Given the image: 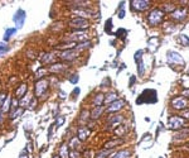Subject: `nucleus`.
I'll return each mask as SVG.
<instances>
[{"mask_svg":"<svg viewBox=\"0 0 189 158\" xmlns=\"http://www.w3.org/2000/svg\"><path fill=\"white\" fill-rule=\"evenodd\" d=\"M157 96V91L155 90H145L143 91V94L140 95V96L136 99V104H143V103H149V104H154L158 101V98Z\"/></svg>","mask_w":189,"mask_h":158,"instance_id":"1","label":"nucleus"},{"mask_svg":"<svg viewBox=\"0 0 189 158\" xmlns=\"http://www.w3.org/2000/svg\"><path fill=\"white\" fill-rule=\"evenodd\" d=\"M163 17H164L163 10H159V9H154V10H151L150 14H149L148 22H149L150 25H157V24H159V23L163 20Z\"/></svg>","mask_w":189,"mask_h":158,"instance_id":"2","label":"nucleus"},{"mask_svg":"<svg viewBox=\"0 0 189 158\" xmlns=\"http://www.w3.org/2000/svg\"><path fill=\"white\" fill-rule=\"evenodd\" d=\"M184 123H185V120L180 116H177V115L170 116L168 119V125L170 129H180L184 125Z\"/></svg>","mask_w":189,"mask_h":158,"instance_id":"3","label":"nucleus"},{"mask_svg":"<svg viewBox=\"0 0 189 158\" xmlns=\"http://www.w3.org/2000/svg\"><path fill=\"white\" fill-rule=\"evenodd\" d=\"M69 25L72 28H77V29H86L88 27V20L84 18H73L69 22Z\"/></svg>","mask_w":189,"mask_h":158,"instance_id":"4","label":"nucleus"},{"mask_svg":"<svg viewBox=\"0 0 189 158\" xmlns=\"http://www.w3.org/2000/svg\"><path fill=\"white\" fill-rule=\"evenodd\" d=\"M47 89H48V80H45V79L39 80L35 84V96L37 98L42 96L47 91Z\"/></svg>","mask_w":189,"mask_h":158,"instance_id":"5","label":"nucleus"},{"mask_svg":"<svg viewBox=\"0 0 189 158\" xmlns=\"http://www.w3.org/2000/svg\"><path fill=\"white\" fill-rule=\"evenodd\" d=\"M172 106L175 108V109L182 110V109L188 108V106H189V103H188L187 99H184V98H182V96H177V98H174V99L172 100Z\"/></svg>","mask_w":189,"mask_h":158,"instance_id":"6","label":"nucleus"},{"mask_svg":"<svg viewBox=\"0 0 189 158\" xmlns=\"http://www.w3.org/2000/svg\"><path fill=\"white\" fill-rule=\"evenodd\" d=\"M168 62L169 63H177V65H184V60L178 52L169 51L168 52Z\"/></svg>","mask_w":189,"mask_h":158,"instance_id":"7","label":"nucleus"},{"mask_svg":"<svg viewBox=\"0 0 189 158\" xmlns=\"http://www.w3.org/2000/svg\"><path fill=\"white\" fill-rule=\"evenodd\" d=\"M135 61L138 63V72L139 76H143L145 72V68H144V62H143V51H138L135 53Z\"/></svg>","mask_w":189,"mask_h":158,"instance_id":"8","label":"nucleus"},{"mask_svg":"<svg viewBox=\"0 0 189 158\" xmlns=\"http://www.w3.org/2000/svg\"><path fill=\"white\" fill-rule=\"evenodd\" d=\"M14 22H15L17 24V28H22L23 24H24V20H25V12L24 10H18L15 13V15H14Z\"/></svg>","mask_w":189,"mask_h":158,"instance_id":"9","label":"nucleus"},{"mask_svg":"<svg viewBox=\"0 0 189 158\" xmlns=\"http://www.w3.org/2000/svg\"><path fill=\"white\" fill-rule=\"evenodd\" d=\"M78 56V53H77V50H68V51H63L62 53H61V58L62 60H64V61H72V60H74L76 57Z\"/></svg>","mask_w":189,"mask_h":158,"instance_id":"10","label":"nucleus"},{"mask_svg":"<svg viewBox=\"0 0 189 158\" xmlns=\"http://www.w3.org/2000/svg\"><path fill=\"white\" fill-rule=\"evenodd\" d=\"M131 4L138 10H145L150 7V1H145V0H134V1H131Z\"/></svg>","mask_w":189,"mask_h":158,"instance_id":"11","label":"nucleus"},{"mask_svg":"<svg viewBox=\"0 0 189 158\" xmlns=\"http://www.w3.org/2000/svg\"><path fill=\"white\" fill-rule=\"evenodd\" d=\"M122 106H124V103H122L121 100H116V101H113L112 104H110V106L107 108V111H108V113L119 111L120 109H122Z\"/></svg>","mask_w":189,"mask_h":158,"instance_id":"12","label":"nucleus"},{"mask_svg":"<svg viewBox=\"0 0 189 158\" xmlns=\"http://www.w3.org/2000/svg\"><path fill=\"white\" fill-rule=\"evenodd\" d=\"M187 17V10L185 9H179V10H175L172 13V18L177 19V20H183Z\"/></svg>","mask_w":189,"mask_h":158,"instance_id":"13","label":"nucleus"},{"mask_svg":"<svg viewBox=\"0 0 189 158\" xmlns=\"http://www.w3.org/2000/svg\"><path fill=\"white\" fill-rule=\"evenodd\" d=\"M89 135V129L86 127H81L78 129V134H77V138L79 141H86L87 137Z\"/></svg>","mask_w":189,"mask_h":158,"instance_id":"14","label":"nucleus"},{"mask_svg":"<svg viewBox=\"0 0 189 158\" xmlns=\"http://www.w3.org/2000/svg\"><path fill=\"white\" fill-rule=\"evenodd\" d=\"M73 13H74V14H77V17H78V18H84V19H86L87 17H89V14H92L93 12L87 10V9H74Z\"/></svg>","mask_w":189,"mask_h":158,"instance_id":"15","label":"nucleus"},{"mask_svg":"<svg viewBox=\"0 0 189 158\" xmlns=\"http://www.w3.org/2000/svg\"><path fill=\"white\" fill-rule=\"evenodd\" d=\"M86 38H87V36L86 34H84V33H79V34H78V33H76V34H72V36H71L69 37V41H79V42H86Z\"/></svg>","mask_w":189,"mask_h":158,"instance_id":"16","label":"nucleus"},{"mask_svg":"<svg viewBox=\"0 0 189 158\" xmlns=\"http://www.w3.org/2000/svg\"><path fill=\"white\" fill-rule=\"evenodd\" d=\"M102 113H103V106H96V108H94V109L92 110V113H91V118H92V119H97V118H100Z\"/></svg>","mask_w":189,"mask_h":158,"instance_id":"17","label":"nucleus"},{"mask_svg":"<svg viewBox=\"0 0 189 158\" xmlns=\"http://www.w3.org/2000/svg\"><path fill=\"white\" fill-rule=\"evenodd\" d=\"M122 143H124V141H122V139H115V141H111V142L106 143L105 148H106V149H108V148L112 149V148H115L116 146H119V144H122Z\"/></svg>","mask_w":189,"mask_h":158,"instance_id":"18","label":"nucleus"},{"mask_svg":"<svg viewBox=\"0 0 189 158\" xmlns=\"http://www.w3.org/2000/svg\"><path fill=\"white\" fill-rule=\"evenodd\" d=\"M66 68V66H63L62 63H56V65H52L49 67V71L50 72H61V71H63Z\"/></svg>","mask_w":189,"mask_h":158,"instance_id":"19","label":"nucleus"},{"mask_svg":"<svg viewBox=\"0 0 189 158\" xmlns=\"http://www.w3.org/2000/svg\"><path fill=\"white\" fill-rule=\"evenodd\" d=\"M122 115H113L110 118V120H108V124L110 125H115V124H120L122 122Z\"/></svg>","mask_w":189,"mask_h":158,"instance_id":"20","label":"nucleus"},{"mask_svg":"<svg viewBox=\"0 0 189 158\" xmlns=\"http://www.w3.org/2000/svg\"><path fill=\"white\" fill-rule=\"evenodd\" d=\"M59 157L61 158H69V153H68V146L63 144L61 147V151H59Z\"/></svg>","mask_w":189,"mask_h":158,"instance_id":"21","label":"nucleus"},{"mask_svg":"<svg viewBox=\"0 0 189 158\" xmlns=\"http://www.w3.org/2000/svg\"><path fill=\"white\" fill-rule=\"evenodd\" d=\"M129 157H130V151L125 149V151H120L119 153H116L115 156H112L110 158H129Z\"/></svg>","mask_w":189,"mask_h":158,"instance_id":"22","label":"nucleus"},{"mask_svg":"<svg viewBox=\"0 0 189 158\" xmlns=\"http://www.w3.org/2000/svg\"><path fill=\"white\" fill-rule=\"evenodd\" d=\"M27 85L25 84H23V85H20V87H19L18 90H17V96L18 98H23V96H25V92H27Z\"/></svg>","mask_w":189,"mask_h":158,"instance_id":"23","label":"nucleus"},{"mask_svg":"<svg viewBox=\"0 0 189 158\" xmlns=\"http://www.w3.org/2000/svg\"><path fill=\"white\" fill-rule=\"evenodd\" d=\"M117 100V95L115 92H111V94H108L105 96V103L106 104H112L113 101H116Z\"/></svg>","mask_w":189,"mask_h":158,"instance_id":"24","label":"nucleus"},{"mask_svg":"<svg viewBox=\"0 0 189 158\" xmlns=\"http://www.w3.org/2000/svg\"><path fill=\"white\" fill-rule=\"evenodd\" d=\"M105 101V96H103L102 94H98V95H96L94 96V99H93V104L96 105V106H101V104Z\"/></svg>","mask_w":189,"mask_h":158,"instance_id":"25","label":"nucleus"},{"mask_svg":"<svg viewBox=\"0 0 189 158\" xmlns=\"http://www.w3.org/2000/svg\"><path fill=\"white\" fill-rule=\"evenodd\" d=\"M29 103H30V96H29V95H25L23 99L19 100V105H20L23 109H24L27 105H29Z\"/></svg>","mask_w":189,"mask_h":158,"instance_id":"26","label":"nucleus"},{"mask_svg":"<svg viewBox=\"0 0 189 158\" xmlns=\"http://www.w3.org/2000/svg\"><path fill=\"white\" fill-rule=\"evenodd\" d=\"M17 32V28H9V29L5 32V36H4V41H9L12 38V36Z\"/></svg>","mask_w":189,"mask_h":158,"instance_id":"27","label":"nucleus"},{"mask_svg":"<svg viewBox=\"0 0 189 158\" xmlns=\"http://www.w3.org/2000/svg\"><path fill=\"white\" fill-rule=\"evenodd\" d=\"M10 109V98H6V100L4 101V104H3V108H1V113H6L8 110Z\"/></svg>","mask_w":189,"mask_h":158,"instance_id":"28","label":"nucleus"},{"mask_svg":"<svg viewBox=\"0 0 189 158\" xmlns=\"http://www.w3.org/2000/svg\"><path fill=\"white\" fill-rule=\"evenodd\" d=\"M178 41L182 43L183 46H189V38L185 36V34H180L178 37Z\"/></svg>","mask_w":189,"mask_h":158,"instance_id":"29","label":"nucleus"},{"mask_svg":"<svg viewBox=\"0 0 189 158\" xmlns=\"http://www.w3.org/2000/svg\"><path fill=\"white\" fill-rule=\"evenodd\" d=\"M89 46H91V43H89V42H82V43H79V44L76 46V50H77V51H82V50L88 48Z\"/></svg>","mask_w":189,"mask_h":158,"instance_id":"30","label":"nucleus"},{"mask_svg":"<svg viewBox=\"0 0 189 158\" xmlns=\"http://www.w3.org/2000/svg\"><path fill=\"white\" fill-rule=\"evenodd\" d=\"M79 146V139L77 137L76 138H72V139H71V142H69V147L71 148H73V149H76V148H77Z\"/></svg>","mask_w":189,"mask_h":158,"instance_id":"31","label":"nucleus"},{"mask_svg":"<svg viewBox=\"0 0 189 158\" xmlns=\"http://www.w3.org/2000/svg\"><path fill=\"white\" fill-rule=\"evenodd\" d=\"M108 154H110V151H108V149H105V151L98 152L97 154H96V158H107Z\"/></svg>","mask_w":189,"mask_h":158,"instance_id":"32","label":"nucleus"},{"mask_svg":"<svg viewBox=\"0 0 189 158\" xmlns=\"http://www.w3.org/2000/svg\"><path fill=\"white\" fill-rule=\"evenodd\" d=\"M189 135V129H184V130H180L179 132L177 135H175V138H185V137H188Z\"/></svg>","mask_w":189,"mask_h":158,"instance_id":"33","label":"nucleus"},{"mask_svg":"<svg viewBox=\"0 0 189 158\" xmlns=\"http://www.w3.org/2000/svg\"><path fill=\"white\" fill-rule=\"evenodd\" d=\"M8 51H9V47H8V46H5L4 43L0 42V57H1L3 55H5Z\"/></svg>","mask_w":189,"mask_h":158,"instance_id":"34","label":"nucleus"},{"mask_svg":"<svg viewBox=\"0 0 189 158\" xmlns=\"http://www.w3.org/2000/svg\"><path fill=\"white\" fill-rule=\"evenodd\" d=\"M111 28H112V19H108V20L106 22L105 32H106V33H111Z\"/></svg>","mask_w":189,"mask_h":158,"instance_id":"35","label":"nucleus"},{"mask_svg":"<svg viewBox=\"0 0 189 158\" xmlns=\"http://www.w3.org/2000/svg\"><path fill=\"white\" fill-rule=\"evenodd\" d=\"M23 111H24V109H23V108H20L19 110L17 109L15 111H14V113L12 114V116H10V118H12V119H14V118H18L19 115H22V114H23Z\"/></svg>","mask_w":189,"mask_h":158,"instance_id":"36","label":"nucleus"},{"mask_svg":"<svg viewBox=\"0 0 189 158\" xmlns=\"http://www.w3.org/2000/svg\"><path fill=\"white\" fill-rule=\"evenodd\" d=\"M53 55H52V53H48V55H44L43 56V58H42V61H43L44 62V63H47V62H50L52 60H53Z\"/></svg>","mask_w":189,"mask_h":158,"instance_id":"37","label":"nucleus"},{"mask_svg":"<svg viewBox=\"0 0 189 158\" xmlns=\"http://www.w3.org/2000/svg\"><path fill=\"white\" fill-rule=\"evenodd\" d=\"M125 17V9H124V3L120 4V12H119V18L122 19Z\"/></svg>","mask_w":189,"mask_h":158,"instance_id":"38","label":"nucleus"},{"mask_svg":"<svg viewBox=\"0 0 189 158\" xmlns=\"http://www.w3.org/2000/svg\"><path fill=\"white\" fill-rule=\"evenodd\" d=\"M126 31L125 29H119V31H117L116 32V36L117 37H120V38H122V39H124V38H125V36H126Z\"/></svg>","mask_w":189,"mask_h":158,"instance_id":"39","label":"nucleus"},{"mask_svg":"<svg viewBox=\"0 0 189 158\" xmlns=\"http://www.w3.org/2000/svg\"><path fill=\"white\" fill-rule=\"evenodd\" d=\"M78 80H79V77H78V75H72L69 77V82H72V84H77L78 82Z\"/></svg>","mask_w":189,"mask_h":158,"instance_id":"40","label":"nucleus"},{"mask_svg":"<svg viewBox=\"0 0 189 158\" xmlns=\"http://www.w3.org/2000/svg\"><path fill=\"white\" fill-rule=\"evenodd\" d=\"M45 72H47V70H45V68H40V70L38 71V72H37L35 75H37V77H38V79H40V77H43V75H44Z\"/></svg>","mask_w":189,"mask_h":158,"instance_id":"41","label":"nucleus"},{"mask_svg":"<svg viewBox=\"0 0 189 158\" xmlns=\"http://www.w3.org/2000/svg\"><path fill=\"white\" fill-rule=\"evenodd\" d=\"M69 157H71V158H79V153L76 151V149H73L72 152L69 153Z\"/></svg>","mask_w":189,"mask_h":158,"instance_id":"42","label":"nucleus"},{"mask_svg":"<svg viewBox=\"0 0 189 158\" xmlns=\"http://www.w3.org/2000/svg\"><path fill=\"white\" fill-rule=\"evenodd\" d=\"M87 118H88V111L87 110H83L81 113V120H87Z\"/></svg>","mask_w":189,"mask_h":158,"instance_id":"43","label":"nucleus"},{"mask_svg":"<svg viewBox=\"0 0 189 158\" xmlns=\"http://www.w3.org/2000/svg\"><path fill=\"white\" fill-rule=\"evenodd\" d=\"M63 123H64V116H59L57 119V127H61Z\"/></svg>","mask_w":189,"mask_h":158,"instance_id":"44","label":"nucleus"},{"mask_svg":"<svg viewBox=\"0 0 189 158\" xmlns=\"http://www.w3.org/2000/svg\"><path fill=\"white\" fill-rule=\"evenodd\" d=\"M6 100V95L5 94H0V104H4V101Z\"/></svg>","mask_w":189,"mask_h":158,"instance_id":"45","label":"nucleus"},{"mask_svg":"<svg viewBox=\"0 0 189 158\" xmlns=\"http://www.w3.org/2000/svg\"><path fill=\"white\" fill-rule=\"evenodd\" d=\"M173 9H174V7L172 5V4H170V5H169V7H168V5H167V7H164V10H165V12H169V10H173Z\"/></svg>","mask_w":189,"mask_h":158,"instance_id":"46","label":"nucleus"},{"mask_svg":"<svg viewBox=\"0 0 189 158\" xmlns=\"http://www.w3.org/2000/svg\"><path fill=\"white\" fill-rule=\"evenodd\" d=\"M20 158H27V151L25 149L20 153Z\"/></svg>","mask_w":189,"mask_h":158,"instance_id":"47","label":"nucleus"},{"mask_svg":"<svg viewBox=\"0 0 189 158\" xmlns=\"http://www.w3.org/2000/svg\"><path fill=\"white\" fill-rule=\"evenodd\" d=\"M89 156H91V152H89V151H86V152H84V158H91Z\"/></svg>","mask_w":189,"mask_h":158,"instance_id":"48","label":"nucleus"},{"mask_svg":"<svg viewBox=\"0 0 189 158\" xmlns=\"http://www.w3.org/2000/svg\"><path fill=\"white\" fill-rule=\"evenodd\" d=\"M183 95H184V96H187V98H189V90H185V91H183Z\"/></svg>","mask_w":189,"mask_h":158,"instance_id":"49","label":"nucleus"},{"mask_svg":"<svg viewBox=\"0 0 189 158\" xmlns=\"http://www.w3.org/2000/svg\"><path fill=\"white\" fill-rule=\"evenodd\" d=\"M183 116H185V118H188L189 119V111H187V113H184V115Z\"/></svg>","mask_w":189,"mask_h":158,"instance_id":"50","label":"nucleus"},{"mask_svg":"<svg viewBox=\"0 0 189 158\" xmlns=\"http://www.w3.org/2000/svg\"><path fill=\"white\" fill-rule=\"evenodd\" d=\"M134 81H135V77H131V80H130V85L134 84Z\"/></svg>","mask_w":189,"mask_h":158,"instance_id":"51","label":"nucleus"},{"mask_svg":"<svg viewBox=\"0 0 189 158\" xmlns=\"http://www.w3.org/2000/svg\"><path fill=\"white\" fill-rule=\"evenodd\" d=\"M53 158H61V157H59V156H56V157H53Z\"/></svg>","mask_w":189,"mask_h":158,"instance_id":"52","label":"nucleus"},{"mask_svg":"<svg viewBox=\"0 0 189 158\" xmlns=\"http://www.w3.org/2000/svg\"><path fill=\"white\" fill-rule=\"evenodd\" d=\"M159 158H163V157H159Z\"/></svg>","mask_w":189,"mask_h":158,"instance_id":"53","label":"nucleus"}]
</instances>
